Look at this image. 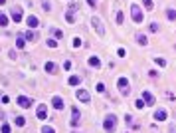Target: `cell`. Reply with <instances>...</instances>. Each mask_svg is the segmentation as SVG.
<instances>
[{"label": "cell", "instance_id": "1", "mask_svg": "<svg viewBox=\"0 0 176 133\" xmlns=\"http://www.w3.org/2000/svg\"><path fill=\"white\" fill-rule=\"evenodd\" d=\"M103 127H105V131H107V133L115 131V127H117V117H115V115H107V117H105Z\"/></svg>", "mask_w": 176, "mask_h": 133}, {"label": "cell", "instance_id": "34", "mask_svg": "<svg viewBox=\"0 0 176 133\" xmlns=\"http://www.w3.org/2000/svg\"><path fill=\"white\" fill-rule=\"evenodd\" d=\"M142 4H144V6H146V8H148V10H150V8H152V0H142Z\"/></svg>", "mask_w": 176, "mask_h": 133}, {"label": "cell", "instance_id": "16", "mask_svg": "<svg viewBox=\"0 0 176 133\" xmlns=\"http://www.w3.org/2000/svg\"><path fill=\"white\" fill-rule=\"evenodd\" d=\"M89 66H91V68H99V66H101V60H99L97 56H91V58H89Z\"/></svg>", "mask_w": 176, "mask_h": 133}, {"label": "cell", "instance_id": "3", "mask_svg": "<svg viewBox=\"0 0 176 133\" xmlns=\"http://www.w3.org/2000/svg\"><path fill=\"white\" fill-rule=\"evenodd\" d=\"M117 86H119V91H121L123 95H129V91H131V86H129V80H127V78H119Z\"/></svg>", "mask_w": 176, "mask_h": 133}, {"label": "cell", "instance_id": "7", "mask_svg": "<svg viewBox=\"0 0 176 133\" xmlns=\"http://www.w3.org/2000/svg\"><path fill=\"white\" fill-rule=\"evenodd\" d=\"M12 20L14 22H22V8L20 6H14L12 8Z\"/></svg>", "mask_w": 176, "mask_h": 133}, {"label": "cell", "instance_id": "38", "mask_svg": "<svg viewBox=\"0 0 176 133\" xmlns=\"http://www.w3.org/2000/svg\"><path fill=\"white\" fill-rule=\"evenodd\" d=\"M117 54H119V56H121V58H125V54H127V52H125V50H123V48H119V50H117Z\"/></svg>", "mask_w": 176, "mask_h": 133}, {"label": "cell", "instance_id": "17", "mask_svg": "<svg viewBox=\"0 0 176 133\" xmlns=\"http://www.w3.org/2000/svg\"><path fill=\"white\" fill-rule=\"evenodd\" d=\"M45 72H47V74H55V72H57V66H55L53 62H47V64H45Z\"/></svg>", "mask_w": 176, "mask_h": 133}, {"label": "cell", "instance_id": "26", "mask_svg": "<svg viewBox=\"0 0 176 133\" xmlns=\"http://www.w3.org/2000/svg\"><path fill=\"white\" fill-rule=\"evenodd\" d=\"M65 20H67L69 24H73V22H75V18H73V12H67V14H65Z\"/></svg>", "mask_w": 176, "mask_h": 133}, {"label": "cell", "instance_id": "32", "mask_svg": "<svg viewBox=\"0 0 176 133\" xmlns=\"http://www.w3.org/2000/svg\"><path fill=\"white\" fill-rule=\"evenodd\" d=\"M150 32H158V24H156V22L150 24Z\"/></svg>", "mask_w": 176, "mask_h": 133}, {"label": "cell", "instance_id": "6", "mask_svg": "<svg viewBox=\"0 0 176 133\" xmlns=\"http://www.w3.org/2000/svg\"><path fill=\"white\" fill-rule=\"evenodd\" d=\"M79 117H81V115H79V109L73 107V109H71V127H77V125H79Z\"/></svg>", "mask_w": 176, "mask_h": 133}, {"label": "cell", "instance_id": "37", "mask_svg": "<svg viewBox=\"0 0 176 133\" xmlns=\"http://www.w3.org/2000/svg\"><path fill=\"white\" fill-rule=\"evenodd\" d=\"M63 68H65V70H71V62L65 60V62H63Z\"/></svg>", "mask_w": 176, "mask_h": 133}, {"label": "cell", "instance_id": "20", "mask_svg": "<svg viewBox=\"0 0 176 133\" xmlns=\"http://www.w3.org/2000/svg\"><path fill=\"white\" fill-rule=\"evenodd\" d=\"M24 44H26V38H22V36L18 34V38H16V46H18V48H24Z\"/></svg>", "mask_w": 176, "mask_h": 133}, {"label": "cell", "instance_id": "42", "mask_svg": "<svg viewBox=\"0 0 176 133\" xmlns=\"http://www.w3.org/2000/svg\"><path fill=\"white\" fill-rule=\"evenodd\" d=\"M71 133H79V131H71Z\"/></svg>", "mask_w": 176, "mask_h": 133}, {"label": "cell", "instance_id": "23", "mask_svg": "<svg viewBox=\"0 0 176 133\" xmlns=\"http://www.w3.org/2000/svg\"><path fill=\"white\" fill-rule=\"evenodd\" d=\"M115 18H117V24H123V22H125V14H123L121 10L117 12V16H115Z\"/></svg>", "mask_w": 176, "mask_h": 133}, {"label": "cell", "instance_id": "41", "mask_svg": "<svg viewBox=\"0 0 176 133\" xmlns=\"http://www.w3.org/2000/svg\"><path fill=\"white\" fill-rule=\"evenodd\" d=\"M0 4H6V0H0Z\"/></svg>", "mask_w": 176, "mask_h": 133}, {"label": "cell", "instance_id": "24", "mask_svg": "<svg viewBox=\"0 0 176 133\" xmlns=\"http://www.w3.org/2000/svg\"><path fill=\"white\" fill-rule=\"evenodd\" d=\"M6 24H8V16L4 12H0V26H6Z\"/></svg>", "mask_w": 176, "mask_h": 133}, {"label": "cell", "instance_id": "2", "mask_svg": "<svg viewBox=\"0 0 176 133\" xmlns=\"http://www.w3.org/2000/svg\"><path fill=\"white\" fill-rule=\"evenodd\" d=\"M131 16H132V20H134L136 24L142 22V12H140V6H138V4H132L131 6Z\"/></svg>", "mask_w": 176, "mask_h": 133}, {"label": "cell", "instance_id": "25", "mask_svg": "<svg viewBox=\"0 0 176 133\" xmlns=\"http://www.w3.org/2000/svg\"><path fill=\"white\" fill-rule=\"evenodd\" d=\"M67 84H69V86H77V84H79V78H77V76H71Z\"/></svg>", "mask_w": 176, "mask_h": 133}, {"label": "cell", "instance_id": "33", "mask_svg": "<svg viewBox=\"0 0 176 133\" xmlns=\"http://www.w3.org/2000/svg\"><path fill=\"white\" fill-rule=\"evenodd\" d=\"M8 101H10L8 95H0V103H8Z\"/></svg>", "mask_w": 176, "mask_h": 133}, {"label": "cell", "instance_id": "18", "mask_svg": "<svg viewBox=\"0 0 176 133\" xmlns=\"http://www.w3.org/2000/svg\"><path fill=\"white\" fill-rule=\"evenodd\" d=\"M136 42H138L140 46H146V44H148V40H146V36H144V34H136Z\"/></svg>", "mask_w": 176, "mask_h": 133}, {"label": "cell", "instance_id": "31", "mask_svg": "<svg viewBox=\"0 0 176 133\" xmlns=\"http://www.w3.org/2000/svg\"><path fill=\"white\" fill-rule=\"evenodd\" d=\"M42 133H55V131H53V127L45 125V127H42Z\"/></svg>", "mask_w": 176, "mask_h": 133}, {"label": "cell", "instance_id": "21", "mask_svg": "<svg viewBox=\"0 0 176 133\" xmlns=\"http://www.w3.org/2000/svg\"><path fill=\"white\" fill-rule=\"evenodd\" d=\"M42 8H44L45 12H49V10H51V2H49V0H42Z\"/></svg>", "mask_w": 176, "mask_h": 133}, {"label": "cell", "instance_id": "35", "mask_svg": "<svg viewBox=\"0 0 176 133\" xmlns=\"http://www.w3.org/2000/svg\"><path fill=\"white\" fill-rule=\"evenodd\" d=\"M73 46L79 48V46H81V38H73Z\"/></svg>", "mask_w": 176, "mask_h": 133}, {"label": "cell", "instance_id": "5", "mask_svg": "<svg viewBox=\"0 0 176 133\" xmlns=\"http://www.w3.org/2000/svg\"><path fill=\"white\" fill-rule=\"evenodd\" d=\"M16 101H18V105H20V107H24V109H28V107L32 105V99H30V97H26V95H20Z\"/></svg>", "mask_w": 176, "mask_h": 133}, {"label": "cell", "instance_id": "4", "mask_svg": "<svg viewBox=\"0 0 176 133\" xmlns=\"http://www.w3.org/2000/svg\"><path fill=\"white\" fill-rule=\"evenodd\" d=\"M91 24H93V28H95V32L99 34V36H105V26H103V22H101V18H91Z\"/></svg>", "mask_w": 176, "mask_h": 133}, {"label": "cell", "instance_id": "22", "mask_svg": "<svg viewBox=\"0 0 176 133\" xmlns=\"http://www.w3.org/2000/svg\"><path fill=\"white\" fill-rule=\"evenodd\" d=\"M166 16H168V20H174V22H176V10H174V8H170V10L166 12Z\"/></svg>", "mask_w": 176, "mask_h": 133}, {"label": "cell", "instance_id": "27", "mask_svg": "<svg viewBox=\"0 0 176 133\" xmlns=\"http://www.w3.org/2000/svg\"><path fill=\"white\" fill-rule=\"evenodd\" d=\"M154 62H156V64H158L160 68H164V66H166V60H164V58H156Z\"/></svg>", "mask_w": 176, "mask_h": 133}, {"label": "cell", "instance_id": "19", "mask_svg": "<svg viewBox=\"0 0 176 133\" xmlns=\"http://www.w3.org/2000/svg\"><path fill=\"white\" fill-rule=\"evenodd\" d=\"M14 123H16L18 127H22V125H26V119H24L22 115H16V119H14Z\"/></svg>", "mask_w": 176, "mask_h": 133}, {"label": "cell", "instance_id": "10", "mask_svg": "<svg viewBox=\"0 0 176 133\" xmlns=\"http://www.w3.org/2000/svg\"><path fill=\"white\" fill-rule=\"evenodd\" d=\"M166 117H168L166 109H156V111H154V119H156V121H164Z\"/></svg>", "mask_w": 176, "mask_h": 133}, {"label": "cell", "instance_id": "36", "mask_svg": "<svg viewBox=\"0 0 176 133\" xmlns=\"http://www.w3.org/2000/svg\"><path fill=\"white\" fill-rule=\"evenodd\" d=\"M95 88H97V91H99V93H103V91H105V86H103V84H97Z\"/></svg>", "mask_w": 176, "mask_h": 133}, {"label": "cell", "instance_id": "15", "mask_svg": "<svg viewBox=\"0 0 176 133\" xmlns=\"http://www.w3.org/2000/svg\"><path fill=\"white\" fill-rule=\"evenodd\" d=\"M49 34H51L55 40H61V38H63V32H61V30H57V28H49Z\"/></svg>", "mask_w": 176, "mask_h": 133}, {"label": "cell", "instance_id": "30", "mask_svg": "<svg viewBox=\"0 0 176 133\" xmlns=\"http://www.w3.org/2000/svg\"><path fill=\"white\" fill-rule=\"evenodd\" d=\"M134 105H136V109H142V107H144V99H136Z\"/></svg>", "mask_w": 176, "mask_h": 133}, {"label": "cell", "instance_id": "13", "mask_svg": "<svg viewBox=\"0 0 176 133\" xmlns=\"http://www.w3.org/2000/svg\"><path fill=\"white\" fill-rule=\"evenodd\" d=\"M51 105H53L55 109H63V99H61L59 95H55V97H51Z\"/></svg>", "mask_w": 176, "mask_h": 133}, {"label": "cell", "instance_id": "12", "mask_svg": "<svg viewBox=\"0 0 176 133\" xmlns=\"http://www.w3.org/2000/svg\"><path fill=\"white\" fill-rule=\"evenodd\" d=\"M24 36H26V40H28V42H36V40H38V36H40V34H38V32H36V30H28V32H26V34H24Z\"/></svg>", "mask_w": 176, "mask_h": 133}, {"label": "cell", "instance_id": "8", "mask_svg": "<svg viewBox=\"0 0 176 133\" xmlns=\"http://www.w3.org/2000/svg\"><path fill=\"white\" fill-rule=\"evenodd\" d=\"M142 99H144V103H146V105H154V101H156V99H154V95H152L150 91H142Z\"/></svg>", "mask_w": 176, "mask_h": 133}, {"label": "cell", "instance_id": "9", "mask_svg": "<svg viewBox=\"0 0 176 133\" xmlns=\"http://www.w3.org/2000/svg\"><path fill=\"white\" fill-rule=\"evenodd\" d=\"M26 22H28V26H30V28H38V26H40V20H38V16H34V14H32V16H28V18H26Z\"/></svg>", "mask_w": 176, "mask_h": 133}, {"label": "cell", "instance_id": "40", "mask_svg": "<svg viewBox=\"0 0 176 133\" xmlns=\"http://www.w3.org/2000/svg\"><path fill=\"white\" fill-rule=\"evenodd\" d=\"M87 4H89V6H95V4H97V0H87Z\"/></svg>", "mask_w": 176, "mask_h": 133}, {"label": "cell", "instance_id": "39", "mask_svg": "<svg viewBox=\"0 0 176 133\" xmlns=\"http://www.w3.org/2000/svg\"><path fill=\"white\" fill-rule=\"evenodd\" d=\"M2 133H10V127H8V125H6V123H4V125H2Z\"/></svg>", "mask_w": 176, "mask_h": 133}, {"label": "cell", "instance_id": "29", "mask_svg": "<svg viewBox=\"0 0 176 133\" xmlns=\"http://www.w3.org/2000/svg\"><path fill=\"white\" fill-rule=\"evenodd\" d=\"M77 8H79V4H77V2H71V4H69V12H75Z\"/></svg>", "mask_w": 176, "mask_h": 133}, {"label": "cell", "instance_id": "11", "mask_svg": "<svg viewBox=\"0 0 176 133\" xmlns=\"http://www.w3.org/2000/svg\"><path fill=\"white\" fill-rule=\"evenodd\" d=\"M36 115H38V119H45V117H47V107H45L44 103H42V105H38Z\"/></svg>", "mask_w": 176, "mask_h": 133}, {"label": "cell", "instance_id": "28", "mask_svg": "<svg viewBox=\"0 0 176 133\" xmlns=\"http://www.w3.org/2000/svg\"><path fill=\"white\" fill-rule=\"evenodd\" d=\"M55 46H57V40H55V38L47 40V48H55Z\"/></svg>", "mask_w": 176, "mask_h": 133}, {"label": "cell", "instance_id": "14", "mask_svg": "<svg viewBox=\"0 0 176 133\" xmlns=\"http://www.w3.org/2000/svg\"><path fill=\"white\" fill-rule=\"evenodd\" d=\"M77 99H81V101H89V91L87 89H77Z\"/></svg>", "mask_w": 176, "mask_h": 133}]
</instances>
